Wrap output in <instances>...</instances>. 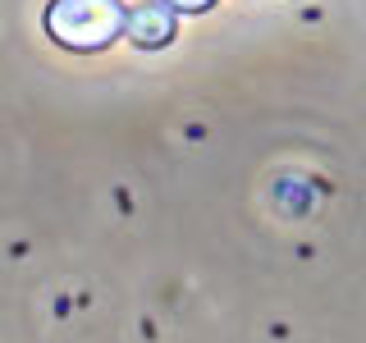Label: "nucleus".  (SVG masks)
I'll list each match as a JSON object with an SVG mask.
<instances>
[{"instance_id":"obj_1","label":"nucleus","mask_w":366,"mask_h":343,"mask_svg":"<svg viewBox=\"0 0 366 343\" xmlns=\"http://www.w3.org/2000/svg\"><path fill=\"white\" fill-rule=\"evenodd\" d=\"M46 32L55 46L78 55L106 51L114 37H124V5L119 0H51L46 5Z\"/></svg>"},{"instance_id":"obj_2","label":"nucleus","mask_w":366,"mask_h":343,"mask_svg":"<svg viewBox=\"0 0 366 343\" xmlns=\"http://www.w3.org/2000/svg\"><path fill=\"white\" fill-rule=\"evenodd\" d=\"M124 32H129L133 46H142V51H160V46L174 41V9H169L165 0L133 5V14H124Z\"/></svg>"},{"instance_id":"obj_3","label":"nucleus","mask_w":366,"mask_h":343,"mask_svg":"<svg viewBox=\"0 0 366 343\" xmlns=\"http://www.w3.org/2000/svg\"><path fill=\"white\" fill-rule=\"evenodd\" d=\"M165 5H169V9H183V14H206L215 0H165Z\"/></svg>"}]
</instances>
